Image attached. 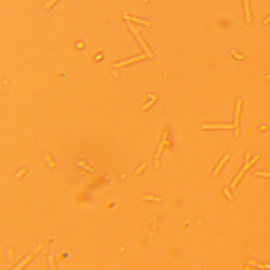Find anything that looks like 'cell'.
Returning <instances> with one entry per match:
<instances>
[{
  "label": "cell",
  "mask_w": 270,
  "mask_h": 270,
  "mask_svg": "<svg viewBox=\"0 0 270 270\" xmlns=\"http://www.w3.org/2000/svg\"><path fill=\"white\" fill-rule=\"evenodd\" d=\"M126 23H127V26H128L129 29H130V31L132 32V34H133V36L135 37V38H136V40L138 41L139 45H140L142 50H144L145 52H146V55H148L150 58H153V57H154V56H153V54H152V52H151L149 47H148L147 45H146V43H145L144 39H142V37H140V35H139L138 31H137V30L135 29V28H134L133 24L130 23V21H129V20H126Z\"/></svg>",
  "instance_id": "obj_1"
},
{
  "label": "cell",
  "mask_w": 270,
  "mask_h": 270,
  "mask_svg": "<svg viewBox=\"0 0 270 270\" xmlns=\"http://www.w3.org/2000/svg\"><path fill=\"white\" fill-rule=\"evenodd\" d=\"M241 103L242 100L239 99L236 101L235 106V115H234V128H235V133L234 136H239V116H240V111H241Z\"/></svg>",
  "instance_id": "obj_2"
},
{
  "label": "cell",
  "mask_w": 270,
  "mask_h": 270,
  "mask_svg": "<svg viewBox=\"0 0 270 270\" xmlns=\"http://www.w3.org/2000/svg\"><path fill=\"white\" fill-rule=\"evenodd\" d=\"M146 58V55H139L137 56V57L135 58H131V59H128V60L126 61H121V62H118V63H115V64H113V68H120V67L123 66H126V64H129V63H133V62H136V61H139L142 60V59H145Z\"/></svg>",
  "instance_id": "obj_3"
},
{
  "label": "cell",
  "mask_w": 270,
  "mask_h": 270,
  "mask_svg": "<svg viewBox=\"0 0 270 270\" xmlns=\"http://www.w3.org/2000/svg\"><path fill=\"white\" fill-rule=\"evenodd\" d=\"M166 138H167V133L164 134L163 142H160L159 147H158V149H157V152H156V154H155V156H154V166H155V168L156 169L160 168V165H159V163H158V158H159V155H160V153H162V150H163V147H164V144H165Z\"/></svg>",
  "instance_id": "obj_4"
},
{
  "label": "cell",
  "mask_w": 270,
  "mask_h": 270,
  "mask_svg": "<svg viewBox=\"0 0 270 270\" xmlns=\"http://www.w3.org/2000/svg\"><path fill=\"white\" fill-rule=\"evenodd\" d=\"M202 129H233L232 125H202Z\"/></svg>",
  "instance_id": "obj_5"
},
{
  "label": "cell",
  "mask_w": 270,
  "mask_h": 270,
  "mask_svg": "<svg viewBox=\"0 0 270 270\" xmlns=\"http://www.w3.org/2000/svg\"><path fill=\"white\" fill-rule=\"evenodd\" d=\"M33 257H34V253H31V254H30V255H28V257H26V259H24V260L22 261V262H21L18 266H16V267L14 268L13 270H21V269H22V268L24 267V266H26V265H28V264H29V263L31 262V261H32V259H33Z\"/></svg>",
  "instance_id": "obj_6"
},
{
  "label": "cell",
  "mask_w": 270,
  "mask_h": 270,
  "mask_svg": "<svg viewBox=\"0 0 270 270\" xmlns=\"http://www.w3.org/2000/svg\"><path fill=\"white\" fill-rule=\"evenodd\" d=\"M147 97H149V98H151V100H150L148 103H146V105H144L142 107H140V109L142 110H146V109H148L149 107H151L152 105H154V102L156 101V99H157V95H152V94H148Z\"/></svg>",
  "instance_id": "obj_7"
},
{
  "label": "cell",
  "mask_w": 270,
  "mask_h": 270,
  "mask_svg": "<svg viewBox=\"0 0 270 270\" xmlns=\"http://www.w3.org/2000/svg\"><path fill=\"white\" fill-rule=\"evenodd\" d=\"M42 158L45 159V162L47 164V166L49 167H57V164L53 160V157L51 156V154H45L42 156Z\"/></svg>",
  "instance_id": "obj_8"
},
{
  "label": "cell",
  "mask_w": 270,
  "mask_h": 270,
  "mask_svg": "<svg viewBox=\"0 0 270 270\" xmlns=\"http://www.w3.org/2000/svg\"><path fill=\"white\" fill-rule=\"evenodd\" d=\"M230 157V154H226L225 156H224V158L222 160H220V163H218V165L216 166V168H215V170L213 171V175H216V174L220 172V168H222V166L224 165V164L226 163V160L228 159V158Z\"/></svg>",
  "instance_id": "obj_9"
},
{
  "label": "cell",
  "mask_w": 270,
  "mask_h": 270,
  "mask_svg": "<svg viewBox=\"0 0 270 270\" xmlns=\"http://www.w3.org/2000/svg\"><path fill=\"white\" fill-rule=\"evenodd\" d=\"M47 264H49V266H50V270H58L57 269V266H56L55 264V261H54V257L53 255H50V257L47 259Z\"/></svg>",
  "instance_id": "obj_10"
},
{
  "label": "cell",
  "mask_w": 270,
  "mask_h": 270,
  "mask_svg": "<svg viewBox=\"0 0 270 270\" xmlns=\"http://www.w3.org/2000/svg\"><path fill=\"white\" fill-rule=\"evenodd\" d=\"M244 5H245V12H246V18L247 22L250 23L251 22V18H250V13H249V4H248V0H244Z\"/></svg>",
  "instance_id": "obj_11"
},
{
  "label": "cell",
  "mask_w": 270,
  "mask_h": 270,
  "mask_svg": "<svg viewBox=\"0 0 270 270\" xmlns=\"http://www.w3.org/2000/svg\"><path fill=\"white\" fill-rule=\"evenodd\" d=\"M132 20H133L134 22H138V23H140V24H144V26H152V23H150L149 21L142 20V19L135 18V17H133V18H132Z\"/></svg>",
  "instance_id": "obj_12"
},
{
  "label": "cell",
  "mask_w": 270,
  "mask_h": 270,
  "mask_svg": "<svg viewBox=\"0 0 270 270\" xmlns=\"http://www.w3.org/2000/svg\"><path fill=\"white\" fill-rule=\"evenodd\" d=\"M243 173H244V171L242 170L241 172H240V173H239V175H237V176H236V177H235V179H234V181H233V183H232V185H231V188H232V189H233L234 187L236 186V184H237V181H240V179H241L242 176H243Z\"/></svg>",
  "instance_id": "obj_13"
},
{
  "label": "cell",
  "mask_w": 270,
  "mask_h": 270,
  "mask_svg": "<svg viewBox=\"0 0 270 270\" xmlns=\"http://www.w3.org/2000/svg\"><path fill=\"white\" fill-rule=\"evenodd\" d=\"M142 199H152V201H155V202H160L162 199L159 197H155L153 195H146V196H142L140 197Z\"/></svg>",
  "instance_id": "obj_14"
},
{
  "label": "cell",
  "mask_w": 270,
  "mask_h": 270,
  "mask_svg": "<svg viewBox=\"0 0 270 270\" xmlns=\"http://www.w3.org/2000/svg\"><path fill=\"white\" fill-rule=\"evenodd\" d=\"M77 166H81L82 168H86L87 170H89L90 172H93V169H92L91 167H89V166H87L86 162H78V163H77Z\"/></svg>",
  "instance_id": "obj_15"
},
{
  "label": "cell",
  "mask_w": 270,
  "mask_h": 270,
  "mask_svg": "<svg viewBox=\"0 0 270 270\" xmlns=\"http://www.w3.org/2000/svg\"><path fill=\"white\" fill-rule=\"evenodd\" d=\"M56 1H58V0H49L47 2H45V4H43V8H45V9H50L51 6H52V5L56 2Z\"/></svg>",
  "instance_id": "obj_16"
},
{
  "label": "cell",
  "mask_w": 270,
  "mask_h": 270,
  "mask_svg": "<svg viewBox=\"0 0 270 270\" xmlns=\"http://www.w3.org/2000/svg\"><path fill=\"white\" fill-rule=\"evenodd\" d=\"M230 53L232 54V55L234 56L235 58H237V59H244V56H242V55H240V54H237V53L235 52V51H233V50H231L230 51Z\"/></svg>",
  "instance_id": "obj_17"
},
{
  "label": "cell",
  "mask_w": 270,
  "mask_h": 270,
  "mask_svg": "<svg viewBox=\"0 0 270 270\" xmlns=\"http://www.w3.org/2000/svg\"><path fill=\"white\" fill-rule=\"evenodd\" d=\"M146 167H147V164H142V165L139 166V168L137 169L136 171H135V174H139L142 170H144L145 168H146Z\"/></svg>",
  "instance_id": "obj_18"
},
{
  "label": "cell",
  "mask_w": 270,
  "mask_h": 270,
  "mask_svg": "<svg viewBox=\"0 0 270 270\" xmlns=\"http://www.w3.org/2000/svg\"><path fill=\"white\" fill-rule=\"evenodd\" d=\"M224 193H225V195L227 196V198H228L229 201H232V195H231L230 192L228 191V189H227V188H224Z\"/></svg>",
  "instance_id": "obj_19"
},
{
  "label": "cell",
  "mask_w": 270,
  "mask_h": 270,
  "mask_svg": "<svg viewBox=\"0 0 270 270\" xmlns=\"http://www.w3.org/2000/svg\"><path fill=\"white\" fill-rule=\"evenodd\" d=\"M26 169H22L21 171H19L18 173H16V174H15V177H16V179H20L21 176L23 175V174L26 173Z\"/></svg>",
  "instance_id": "obj_20"
},
{
  "label": "cell",
  "mask_w": 270,
  "mask_h": 270,
  "mask_svg": "<svg viewBox=\"0 0 270 270\" xmlns=\"http://www.w3.org/2000/svg\"><path fill=\"white\" fill-rule=\"evenodd\" d=\"M249 264H251V265H254V266H257V267H259V268H261V269H264V265H261V264H257V263H255L254 261H249Z\"/></svg>",
  "instance_id": "obj_21"
},
{
  "label": "cell",
  "mask_w": 270,
  "mask_h": 270,
  "mask_svg": "<svg viewBox=\"0 0 270 270\" xmlns=\"http://www.w3.org/2000/svg\"><path fill=\"white\" fill-rule=\"evenodd\" d=\"M254 174L255 175H262V176H268V177H270V173H265V172H259V171H257Z\"/></svg>",
  "instance_id": "obj_22"
},
{
  "label": "cell",
  "mask_w": 270,
  "mask_h": 270,
  "mask_svg": "<svg viewBox=\"0 0 270 270\" xmlns=\"http://www.w3.org/2000/svg\"><path fill=\"white\" fill-rule=\"evenodd\" d=\"M257 158H259V155H255V156H254V158H253V159H252L251 162H250V163H249V164H250V166H251L252 164H254L255 162H257Z\"/></svg>",
  "instance_id": "obj_23"
},
{
  "label": "cell",
  "mask_w": 270,
  "mask_h": 270,
  "mask_svg": "<svg viewBox=\"0 0 270 270\" xmlns=\"http://www.w3.org/2000/svg\"><path fill=\"white\" fill-rule=\"evenodd\" d=\"M269 21H270V17H268V18L266 19V20H264V23L266 24V23H267V22H269Z\"/></svg>",
  "instance_id": "obj_24"
},
{
  "label": "cell",
  "mask_w": 270,
  "mask_h": 270,
  "mask_svg": "<svg viewBox=\"0 0 270 270\" xmlns=\"http://www.w3.org/2000/svg\"><path fill=\"white\" fill-rule=\"evenodd\" d=\"M112 74H114V75H115V77H118V76H119V75H118V74L116 73V72H114V71H112Z\"/></svg>",
  "instance_id": "obj_25"
},
{
  "label": "cell",
  "mask_w": 270,
  "mask_h": 270,
  "mask_svg": "<svg viewBox=\"0 0 270 270\" xmlns=\"http://www.w3.org/2000/svg\"><path fill=\"white\" fill-rule=\"evenodd\" d=\"M76 47H82L84 45H81V43H78V45H76Z\"/></svg>",
  "instance_id": "obj_26"
},
{
  "label": "cell",
  "mask_w": 270,
  "mask_h": 270,
  "mask_svg": "<svg viewBox=\"0 0 270 270\" xmlns=\"http://www.w3.org/2000/svg\"><path fill=\"white\" fill-rule=\"evenodd\" d=\"M264 267L267 268V269H269V268H270V265H264Z\"/></svg>",
  "instance_id": "obj_27"
},
{
  "label": "cell",
  "mask_w": 270,
  "mask_h": 270,
  "mask_svg": "<svg viewBox=\"0 0 270 270\" xmlns=\"http://www.w3.org/2000/svg\"><path fill=\"white\" fill-rule=\"evenodd\" d=\"M142 2H144V3H147L148 1H149V0H142Z\"/></svg>",
  "instance_id": "obj_28"
},
{
  "label": "cell",
  "mask_w": 270,
  "mask_h": 270,
  "mask_svg": "<svg viewBox=\"0 0 270 270\" xmlns=\"http://www.w3.org/2000/svg\"><path fill=\"white\" fill-rule=\"evenodd\" d=\"M245 270H249V268H248V267H246V268H245Z\"/></svg>",
  "instance_id": "obj_29"
},
{
  "label": "cell",
  "mask_w": 270,
  "mask_h": 270,
  "mask_svg": "<svg viewBox=\"0 0 270 270\" xmlns=\"http://www.w3.org/2000/svg\"><path fill=\"white\" fill-rule=\"evenodd\" d=\"M263 270H265V269H263Z\"/></svg>",
  "instance_id": "obj_30"
}]
</instances>
